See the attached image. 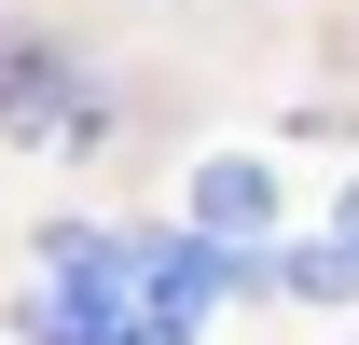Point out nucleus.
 <instances>
[{
	"mask_svg": "<svg viewBox=\"0 0 359 345\" xmlns=\"http://www.w3.org/2000/svg\"><path fill=\"white\" fill-rule=\"evenodd\" d=\"M28 345H194V318L152 304L138 276V235H97V221H55L42 262H28V304H14Z\"/></svg>",
	"mask_w": 359,
	"mask_h": 345,
	"instance_id": "f257e3e1",
	"label": "nucleus"
},
{
	"mask_svg": "<svg viewBox=\"0 0 359 345\" xmlns=\"http://www.w3.org/2000/svg\"><path fill=\"white\" fill-rule=\"evenodd\" d=\"M263 208H276V180L249 166V152H208V166H194V221H208V235H235V249H249V235H263Z\"/></svg>",
	"mask_w": 359,
	"mask_h": 345,
	"instance_id": "20e7f679",
	"label": "nucleus"
},
{
	"mask_svg": "<svg viewBox=\"0 0 359 345\" xmlns=\"http://www.w3.org/2000/svg\"><path fill=\"white\" fill-rule=\"evenodd\" d=\"M263 276H276L290 304H359V249H346V235H318V249H276Z\"/></svg>",
	"mask_w": 359,
	"mask_h": 345,
	"instance_id": "39448f33",
	"label": "nucleus"
},
{
	"mask_svg": "<svg viewBox=\"0 0 359 345\" xmlns=\"http://www.w3.org/2000/svg\"><path fill=\"white\" fill-rule=\"evenodd\" d=\"M0 111H14V138H42V152H69V138H97L83 83H69V42H14V83H0Z\"/></svg>",
	"mask_w": 359,
	"mask_h": 345,
	"instance_id": "7ed1b4c3",
	"label": "nucleus"
},
{
	"mask_svg": "<svg viewBox=\"0 0 359 345\" xmlns=\"http://www.w3.org/2000/svg\"><path fill=\"white\" fill-rule=\"evenodd\" d=\"M138 276H152L166 318H208V304H235L249 276H263V249H235V235H208V221H166V235H138Z\"/></svg>",
	"mask_w": 359,
	"mask_h": 345,
	"instance_id": "f03ea898",
	"label": "nucleus"
},
{
	"mask_svg": "<svg viewBox=\"0 0 359 345\" xmlns=\"http://www.w3.org/2000/svg\"><path fill=\"white\" fill-rule=\"evenodd\" d=\"M332 235H346V249H359V180H346V194H332Z\"/></svg>",
	"mask_w": 359,
	"mask_h": 345,
	"instance_id": "423d86ee",
	"label": "nucleus"
}]
</instances>
